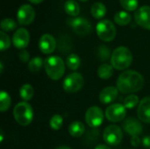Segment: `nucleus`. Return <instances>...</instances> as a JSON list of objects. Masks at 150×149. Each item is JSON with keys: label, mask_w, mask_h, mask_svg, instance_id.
Segmentation results:
<instances>
[{"label": "nucleus", "mask_w": 150, "mask_h": 149, "mask_svg": "<svg viewBox=\"0 0 150 149\" xmlns=\"http://www.w3.org/2000/svg\"><path fill=\"white\" fill-rule=\"evenodd\" d=\"M17 18L20 25H26L33 22L35 18V11L30 4H23L18 8Z\"/></svg>", "instance_id": "obj_11"}, {"label": "nucleus", "mask_w": 150, "mask_h": 149, "mask_svg": "<svg viewBox=\"0 0 150 149\" xmlns=\"http://www.w3.org/2000/svg\"><path fill=\"white\" fill-rule=\"evenodd\" d=\"M117 89L122 93H134L142 89L144 85L143 76L134 70L122 72L117 79Z\"/></svg>", "instance_id": "obj_1"}, {"label": "nucleus", "mask_w": 150, "mask_h": 149, "mask_svg": "<svg viewBox=\"0 0 150 149\" xmlns=\"http://www.w3.org/2000/svg\"><path fill=\"white\" fill-rule=\"evenodd\" d=\"M127 111L124 105L113 104L105 110V117L111 122H120L126 118Z\"/></svg>", "instance_id": "obj_9"}, {"label": "nucleus", "mask_w": 150, "mask_h": 149, "mask_svg": "<svg viewBox=\"0 0 150 149\" xmlns=\"http://www.w3.org/2000/svg\"><path fill=\"white\" fill-rule=\"evenodd\" d=\"M43 65H44L43 60L40 56H36V57L33 58L29 61V63H28V69L31 72H39Z\"/></svg>", "instance_id": "obj_26"}, {"label": "nucleus", "mask_w": 150, "mask_h": 149, "mask_svg": "<svg viewBox=\"0 0 150 149\" xmlns=\"http://www.w3.org/2000/svg\"><path fill=\"white\" fill-rule=\"evenodd\" d=\"M30 40L29 32L25 28H18L12 36V43L18 49H25Z\"/></svg>", "instance_id": "obj_13"}, {"label": "nucleus", "mask_w": 150, "mask_h": 149, "mask_svg": "<svg viewBox=\"0 0 150 149\" xmlns=\"http://www.w3.org/2000/svg\"><path fill=\"white\" fill-rule=\"evenodd\" d=\"M103 139L106 144L111 146L119 145L123 139V133L120 126L116 125L108 126L103 133Z\"/></svg>", "instance_id": "obj_7"}, {"label": "nucleus", "mask_w": 150, "mask_h": 149, "mask_svg": "<svg viewBox=\"0 0 150 149\" xmlns=\"http://www.w3.org/2000/svg\"><path fill=\"white\" fill-rule=\"evenodd\" d=\"M11 104V100L9 94L6 91L2 90L0 93V111L3 112L7 111L10 108Z\"/></svg>", "instance_id": "obj_25"}, {"label": "nucleus", "mask_w": 150, "mask_h": 149, "mask_svg": "<svg viewBox=\"0 0 150 149\" xmlns=\"http://www.w3.org/2000/svg\"><path fill=\"white\" fill-rule=\"evenodd\" d=\"M137 115L141 121L150 124V97H144L139 104Z\"/></svg>", "instance_id": "obj_15"}, {"label": "nucleus", "mask_w": 150, "mask_h": 149, "mask_svg": "<svg viewBox=\"0 0 150 149\" xmlns=\"http://www.w3.org/2000/svg\"><path fill=\"white\" fill-rule=\"evenodd\" d=\"M84 125L80 121H74L69 126V133L73 137H80L84 133Z\"/></svg>", "instance_id": "obj_21"}, {"label": "nucleus", "mask_w": 150, "mask_h": 149, "mask_svg": "<svg viewBox=\"0 0 150 149\" xmlns=\"http://www.w3.org/2000/svg\"><path fill=\"white\" fill-rule=\"evenodd\" d=\"M139 104V97L134 94L127 96L124 100V106L126 109H133Z\"/></svg>", "instance_id": "obj_29"}, {"label": "nucleus", "mask_w": 150, "mask_h": 149, "mask_svg": "<svg viewBox=\"0 0 150 149\" xmlns=\"http://www.w3.org/2000/svg\"><path fill=\"white\" fill-rule=\"evenodd\" d=\"M13 117L18 124L26 126L33 119V110L27 102H19L13 109Z\"/></svg>", "instance_id": "obj_4"}, {"label": "nucleus", "mask_w": 150, "mask_h": 149, "mask_svg": "<svg viewBox=\"0 0 150 149\" xmlns=\"http://www.w3.org/2000/svg\"><path fill=\"white\" fill-rule=\"evenodd\" d=\"M85 121L91 127H98L104 121V112L98 106L90 107L85 113Z\"/></svg>", "instance_id": "obj_10"}, {"label": "nucleus", "mask_w": 150, "mask_h": 149, "mask_svg": "<svg viewBox=\"0 0 150 149\" xmlns=\"http://www.w3.org/2000/svg\"><path fill=\"white\" fill-rule=\"evenodd\" d=\"M39 47H40V50L45 54H52L56 47L55 39L49 33L43 34L40 38Z\"/></svg>", "instance_id": "obj_14"}, {"label": "nucleus", "mask_w": 150, "mask_h": 149, "mask_svg": "<svg viewBox=\"0 0 150 149\" xmlns=\"http://www.w3.org/2000/svg\"><path fill=\"white\" fill-rule=\"evenodd\" d=\"M98 38L105 42L112 41L116 37V28L113 23L109 19L100 20L96 26Z\"/></svg>", "instance_id": "obj_5"}, {"label": "nucleus", "mask_w": 150, "mask_h": 149, "mask_svg": "<svg viewBox=\"0 0 150 149\" xmlns=\"http://www.w3.org/2000/svg\"><path fill=\"white\" fill-rule=\"evenodd\" d=\"M32 4H40L42 1H44V0H29Z\"/></svg>", "instance_id": "obj_37"}, {"label": "nucleus", "mask_w": 150, "mask_h": 149, "mask_svg": "<svg viewBox=\"0 0 150 149\" xmlns=\"http://www.w3.org/2000/svg\"><path fill=\"white\" fill-rule=\"evenodd\" d=\"M11 46V40L10 37L4 32H0V49L1 51H4L9 48Z\"/></svg>", "instance_id": "obj_31"}, {"label": "nucleus", "mask_w": 150, "mask_h": 149, "mask_svg": "<svg viewBox=\"0 0 150 149\" xmlns=\"http://www.w3.org/2000/svg\"><path fill=\"white\" fill-rule=\"evenodd\" d=\"M50 126L53 130H60L63 124V119L60 114H54L50 119Z\"/></svg>", "instance_id": "obj_30"}, {"label": "nucleus", "mask_w": 150, "mask_h": 149, "mask_svg": "<svg viewBox=\"0 0 150 149\" xmlns=\"http://www.w3.org/2000/svg\"><path fill=\"white\" fill-rule=\"evenodd\" d=\"M124 130L131 136H138L142 132V126L139 120L134 118H128L123 123Z\"/></svg>", "instance_id": "obj_16"}, {"label": "nucleus", "mask_w": 150, "mask_h": 149, "mask_svg": "<svg viewBox=\"0 0 150 149\" xmlns=\"http://www.w3.org/2000/svg\"><path fill=\"white\" fill-rule=\"evenodd\" d=\"M80 1H88V0H80Z\"/></svg>", "instance_id": "obj_40"}, {"label": "nucleus", "mask_w": 150, "mask_h": 149, "mask_svg": "<svg viewBox=\"0 0 150 149\" xmlns=\"http://www.w3.org/2000/svg\"><path fill=\"white\" fill-rule=\"evenodd\" d=\"M98 55L100 60L102 61H106L110 57V49L105 47V46H101L98 48Z\"/></svg>", "instance_id": "obj_32"}, {"label": "nucleus", "mask_w": 150, "mask_h": 149, "mask_svg": "<svg viewBox=\"0 0 150 149\" xmlns=\"http://www.w3.org/2000/svg\"><path fill=\"white\" fill-rule=\"evenodd\" d=\"M134 20L136 24L144 29L150 30V6L143 5L134 12Z\"/></svg>", "instance_id": "obj_12"}, {"label": "nucleus", "mask_w": 150, "mask_h": 149, "mask_svg": "<svg viewBox=\"0 0 150 149\" xmlns=\"http://www.w3.org/2000/svg\"><path fill=\"white\" fill-rule=\"evenodd\" d=\"M66 64L68 68L71 70H76L81 64V60L79 56L76 54H69L66 59Z\"/></svg>", "instance_id": "obj_24"}, {"label": "nucleus", "mask_w": 150, "mask_h": 149, "mask_svg": "<svg viewBox=\"0 0 150 149\" xmlns=\"http://www.w3.org/2000/svg\"><path fill=\"white\" fill-rule=\"evenodd\" d=\"M56 149H70V148H68V147H65V146H62V147L57 148Z\"/></svg>", "instance_id": "obj_38"}, {"label": "nucleus", "mask_w": 150, "mask_h": 149, "mask_svg": "<svg viewBox=\"0 0 150 149\" xmlns=\"http://www.w3.org/2000/svg\"><path fill=\"white\" fill-rule=\"evenodd\" d=\"M64 11L68 15L76 17L80 13V6L78 3L74 0H67L64 4Z\"/></svg>", "instance_id": "obj_19"}, {"label": "nucleus", "mask_w": 150, "mask_h": 149, "mask_svg": "<svg viewBox=\"0 0 150 149\" xmlns=\"http://www.w3.org/2000/svg\"><path fill=\"white\" fill-rule=\"evenodd\" d=\"M112 74H113V68L112 65L105 63V64H101L98 68V76L103 80H107L111 78Z\"/></svg>", "instance_id": "obj_22"}, {"label": "nucleus", "mask_w": 150, "mask_h": 149, "mask_svg": "<svg viewBox=\"0 0 150 149\" xmlns=\"http://www.w3.org/2000/svg\"><path fill=\"white\" fill-rule=\"evenodd\" d=\"M0 26H1L2 31H4V32H11V31L14 30L17 27V23H16V21L14 19H12L11 18H4L1 21Z\"/></svg>", "instance_id": "obj_27"}, {"label": "nucleus", "mask_w": 150, "mask_h": 149, "mask_svg": "<svg viewBox=\"0 0 150 149\" xmlns=\"http://www.w3.org/2000/svg\"><path fill=\"white\" fill-rule=\"evenodd\" d=\"M95 149H111L108 146H106V145H103V144H100V145H98V146H97L96 147V148Z\"/></svg>", "instance_id": "obj_36"}, {"label": "nucleus", "mask_w": 150, "mask_h": 149, "mask_svg": "<svg viewBox=\"0 0 150 149\" xmlns=\"http://www.w3.org/2000/svg\"><path fill=\"white\" fill-rule=\"evenodd\" d=\"M131 144L134 147H139L141 144V140L139 138V136H132L131 139Z\"/></svg>", "instance_id": "obj_34"}, {"label": "nucleus", "mask_w": 150, "mask_h": 149, "mask_svg": "<svg viewBox=\"0 0 150 149\" xmlns=\"http://www.w3.org/2000/svg\"><path fill=\"white\" fill-rule=\"evenodd\" d=\"M0 66H1V73H2L3 72V69H4V67H3V63L2 62L0 63Z\"/></svg>", "instance_id": "obj_39"}, {"label": "nucleus", "mask_w": 150, "mask_h": 149, "mask_svg": "<svg viewBox=\"0 0 150 149\" xmlns=\"http://www.w3.org/2000/svg\"><path fill=\"white\" fill-rule=\"evenodd\" d=\"M69 25L73 28L76 33L84 36L88 35L92 31V26L90 21L83 17H77L75 18H69L68 19Z\"/></svg>", "instance_id": "obj_8"}, {"label": "nucleus", "mask_w": 150, "mask_h": 149, "mask_svg": "<svg viewBox=\"0 0 150 149\" xmlns=\"http://www.w3.org/2000/svg\"><path fill=\"white\" fill-rule=\"evenodd\" d=\"M107 12V9L105 5L101 3V2H96L92 4L91 8V15L97 18V19H101L103 18Z\"/></svg>", "instance_id": "obj_18"}, {"label": "nucleus", "mask_w": 150, "mask_h": 149, "mask_svg": "<svg viewBox=\"0 0 150 149\" xmlns=\"http://www.w3.org/2000/svg\"><path fill=\"white\" fill-rule=\"evenodd\" d=\"M34 95V90L32 87L31 84L25 83L24 85H22L19 89V96L20 97L25 101H29L33 98Z\"/></svg>", "instance_id": "obj_23"}, {"label": "nucleus", "mask_w": 150, "mask_h": 149, "mask_svg": "<svg viewBox=\"0 0 150 149\" xmlns=\"http://www.w3.org/2000/svg\"><path fill=\"white\" fill-rule=\"evenodd\" d=\"M143 145L147 148H150V137H145L143 139Z\"/></svg>", "instance_id": "obj_35"}, {"label": "nucleus", "mask_w": 150, "mask_h": 149, "mask_svg": "<svg viewBox=\"0 0 150 149\" xmlns=\"http://www.w3.org/2000/svg\"><path fill=\"white\" fill-rule=\"evenodd\" d=\"M45 71L52 80L61 79L65 72V64L63 60L59 56H49L44 61Z\"/></svg>", "instance_id": "obj_3"}, {"label": "nucleus", "mask_w": 150, "mask_h": 149, "mask_svg": "<svg viewBox=\"0 0 150 149\" xmlns=\"http://www.w3.org/2000/svg\"><path fill=\"white\" fill-rule=\"evenodd\" d=\"M84 84V79L83 76L77 72L69 74L62 83V88L66 92L75 93L80 90Z\"/></svg>", "instance_id": "obj_6"}, {"label": "nucleus", "mask_w": 150, "mask_h": 149, "mask_svg": "<svg viewBox=\"0 0 150 149\" xmlns=\"http://www.w3.org/2000/svg\"><path fill=\"white\" fill-rule=\"evenodd\" d=\"M132 20V16L126 11H120L114 15V21L119 25L124 26L128 25Z\"/></svg>", "instance_id": "obj_20"}, {"label": "nucleus", "mask_w": 150, "mask_h": 149, "mask_svg": "<svg viewBox=\"0 0 150 149\" xmlns=\"http://www.w3.org/2000/svg\"><path fill=\"white\" fill-rule=\"evenodd\" d=\"M18 57H19V59H20L23 62H27V61H29V59H30V54H29V53H28L26 50L23 49V50H21V51L19 52Z\"/></svg>", "instance_id": "obj_33"}, {"label": "nucleus", "mask_w": 150, "mask_h": 149, "mask_svg": "<svg viewBox=\"0 0 150 149\" xmlns=\"http://www.w3.org/2000/svg\"><path fill=\"white\" fill-rule=\"evenodd\" d=\"M133 61V55L131 51L126 47H117L111 56V64L112 68L118 70H124L127 68Z\"/></svg>", "instance_id": "obj_2"}, {"label": "nucleus", "mask_w": 150, "mask_h": 149, "mask_svg": "<svg viewBox=\"0 0 150 149\" xmlns=\"http://www.w3.org/2000/svg\"><path fill=\"white\" fill-rule=\"evenodd\" d=\"M119 94V90L113 86H109L101 90L99 93V101L104 104H111L118 97Z\"/></svg>", "instance_id": "obj_17"}, {"label": "nucleus", "mask_w": 150, "mask_h": 149, "mask_svg": "<svg viewBox=\"0 0 150 149\" xmlns=\"http://www.w3.org/2000/svg\"><path fill=\"white\" fill-rule=\"evenodd\" d=\"M120 4L127 11H136L139 5L138 0H120Z\"/></svg>", "instance_id": "obj_28"}]
</instances>
